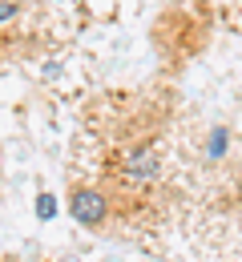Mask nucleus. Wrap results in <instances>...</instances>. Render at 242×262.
Returning a JSON list of instances; mask_svg holds the SVG:
<instances>
[{
	"label": "nucleus",
	"instance_id": "obj_1",
	"mask_svg": "<svg viewBox=\"0 0 242 262\" xmlns=\"http://www.w3.org/2000/svg\"><path fill=\"white\" fill-rule=\"evenodd\" d=\"M69 218L77 222V226L101 234V230H109V222L117 218V210H113V198L105 194V186L73 182L69 186Z\"/></svg>",
	"mask_w": 242,
	"mask_h": 262
},
{
	"label": "nucleus",
	"instance_id": "obj_2",
	"mask_svg": "<svg viewBox=\"0 0 242 262\" xmlns=\"http://www.w3.org/2000/svg\"><path fill=\"white\" fill-rule=\"evenodd\" d=\"M222 149H226V129H214V141L206 145V158H210V162H218Z\"/></svg>",
	"mask_w": 242,
	"mask_h": 262
},
{
	"label": "nucleus",
	"instance_id": "obj_3",
	"mask_svg": "<svg viewBox=\"0 0 242 262\" xmlns=\"http://www.w3.org/2000/svg\"><path fill=\"white\" fill-rule=\"evenodd\" d=\"M36 214H40V218H53V214H57V202H53L49 194H40L36 198Z\"/></svg>",
	"mask_w": 242,
	"mask_h": 262
},
{
	"label": "nucleus",
	"instance_id": "obj_4",
	"mask_svg": "<svg viewBox=\"0 0 242 262\" xmlns=\"http://www.w3.org/2000/svg\"><path fill=\"white\" fill-rule=\"evenodd\" d=\"M12 16H20V0H4V4H0V25L12 20Z\"/></svg>",
	"mask_w": 242,
	"mask_h": 262
},
{
	"label": "nucleus",
	"instance_id": "obj_5",
	"mask_svg": "<svg viewBox=\"0 0 242 262\" xmlns=\"http://www.w3.org/2000/svg\"><path fill=\"white\" fill-rule=\"evenodd\" d=\"M57 262H69V258H57Z\"/></svg>",
	"mask_w": 242,
	"mask_h": 262
}]
</instances>
